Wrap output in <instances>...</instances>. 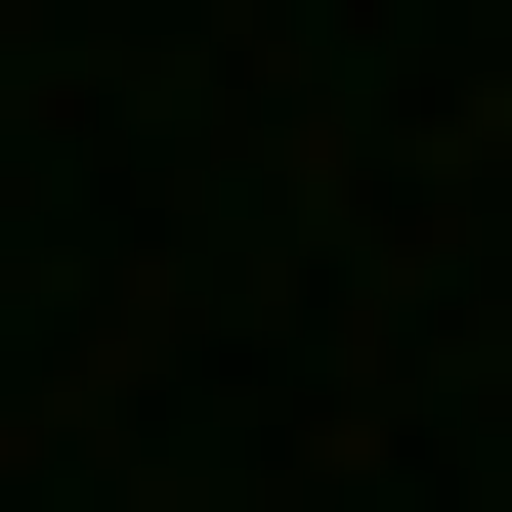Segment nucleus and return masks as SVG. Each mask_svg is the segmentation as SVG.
Returning a JSON list of instances; mask_svg holds the SVG:
<instances>
[]
</instances>
